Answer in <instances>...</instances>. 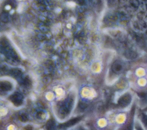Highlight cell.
Wrapping results in <instances>:
<instances>
[{
	"label": "cell",
	"mask_w": 147,
	"mask_h": 130,
	"mask_svg": "<svg viewBox=\"0 0 147 130\" xmlns=\"http://www.w3.org/2000/svg\"><path fill=\"white\" fill-rule=\"evenodd\" d=\"M74 98L72 96L68 97L67 98L65 102L59 110V114L61 116H66L70 113L72 110L74 104Z\"/></svg>",
	"instance_id": "obj_1"
},
{
	"label": "cell",
	"mask_w": 147,
	"mask_h": 130,
	"mask_svg": "<svg viewBox=\"0 0 147 130\" xmlns=\"http://www.w3.org/2000/svg\"><path fill=\"white\" fill-rule=\"evenodd\" d=\"M132 101V97L129 94H125L122 96L118 100V105L121 107L128 106Z\"/></svg>",
	"instance_id": "obj_2"
},
{
	"label": "cell",
	"mask_w": 147,
	"mask_h": 130,
	"mask_svg": "<svg viewBox=\"0 0 147 130\" xmlns=\"http://www.w3.org/2000/svg\"><path fill=\"white\" fill-rule=\"evenodd\" d=\"M10 99L15 105L19 106L22 104L23 97L21 94L18 93H15L10 97Z\"/></svg>",
	"instance_id": "obj_3"
},
{
	"label": "cell",
	"mask_w": 147,
	"mask_h": 130,
	"mask_svg": "<svg viewBox=\"0 0 147 130\" xmlns=\"http://www.w3.org/2000/svg\"><path fill=\"white\" fill-rule=\"evenodd\" d=\"M81 120V118H80V117L74 118V119H71L69 121H67V122H66L63 124H60L59 125V127L60 128H66V127H71L72 125H74V124H75L78 122H79Z\"/></svg>",
	"instance_id": "obj_4"
},
{
	"label": "cell",
	"mask_w": 147,
	"mask_h": 130,
	"mask_svg": "<svg viewBox=\"0 0 147 130\" xmlns=\"http://www.w3.org/2000/svg\"><path fill=\"white\" fill-rule=\"evenodd\" d=\"M12 88V84L7 81L4 82H0V90L3 91H9Z\"/></svg>",
	"instance_id": "obj_5"
},
{
	"label": "cell",
	"mask_w": 147,
	"mask_h": 130,
	"mask_svg": "<svg viewBox=\"0 0 147 130\" xmlns=\"http://www.w3.org/2000/svg\"><path fill=\"white\" fill-rule=\"evenodd\" d=\"M122 69V64L118 62H115L112 66V70L114 73H118L120 72Z\"/></svg>",
	"instance_id": "obj_6"
},
{
	"label": "cell",
	"mask_w": 147,
	"mask_h": 130,
	"mask_svg": "<svg viewBox=\"0 0 147 130\" xmlns=\"http://www.w3.org/2000/svg\"><path fill=\"white\" fill-rule=\"evenodd\" d=\"M55 123L54 120L50 119L47 121L46 124L47 130H55Z\"/></svg>",
	"instance_id": "obj_7"
},
{
	"label": "cell",
	"mask_w": 147,
	"mask_h": 130,
	"mask_svg": "<svg viewBox=\"0 0 147 130\" xmlns=\"http://www.w3.org/2000/svg\"><path fill=\"white\" fill-rule=\"evenodd\" d=\"M125 56L129 59H134L136 58L137 56V54L136 53L132 51H127L125 53Z\"/></svg>",
	"instance_id": "obj_8"
},
{
	"label": "cell",
	"mask_w": 147,
	"mask_h": 130,
	"mask_svg": "<svg viewBox=\"0 0 147 130\" xmlns=\"http://www.w3.org/2000/svg\"><path fill=\"white\" fill-rule=\"evenodd\" d=\"M132 122L129 121L127 125L123 126L119 128L118 130H133V126H132Z\"/></svg>",
	"instance_id": "obj_9"
},
{
	"label": "cell",
	"mask_w": 147,
	"mask_h": 130,
	"mask_svg": "<svg viewBox=\"0 0 147 130\" xmlns=\"http://www.w3.org/2000/svg\"><path fill=\"white\" fill-rule=\"evenodd\" d=\"M20 120L22 121V122H26L28 120V117L25 114H22L19 116Z\"/></svg>",
	"instance_id": "obj_10"
},
{
	"label": "cell",
	"mask_w": 147,
	"mask_h": 130,
	"mask_svg": "<svg viewBox=\"0 0 147 130\" xmlns=\"http://www.w3.org/2000/svg\"><path fill=\"white\" fill-rule=\"evenodd\" d=\"M20 74H21L20 71H19L17 69H14V70H13L11 71V75H12L14 77H17Z\"/></svg>",
	"instance_id": "obj_11"
},
{
	"label": "cell",
	"mask_w": 147,
	"mask_h": 130,
	"mask_svg": "<svg viewBox=\"0 0 147 130\" xmlns=\"http://www.w3.org/2000/svg\"><path fill=\"white\" fill-rule=\"evenodd\" d=\"M142 121L145 125V126L147 128V116L144 114H142Z\"/></svg>",
	"instance_id": "obj_12"
},
{
	"label": "cell",
	"mask_w": 147,
	"mask_h": 130,
	"mask_svg": "<svg viewBox=\"0 0 147 130\" xmlns=\"http://www.w3.org/2000/svg\"><path fill=\"white\" fill-rule=\"evenodd\" d=\"M87 107V105L86 103L84 102H81L79 104V108L82 110L86 109V108Z\"/></svg>",
	"instance_id": "obj_13"
},
{
	"label": "cell",
	"mask_w": 147,
	"mask_h": 130,
	"mask_svg": "<svg viewBox=\"0 0 147 130\" xmlns=\"http://www.w3.org/2000/svg\"><path fill=\"white\" fill-rule=\"evenodd\" d=\"M26 129L27 130H32V127H31V125H28V126L26 128Z\"/></svg>",
	"instance_id": "obj_14"
},
{
	"label": "cell",
	"mask_w": 147,
	"mask_h": 130,
	"mask_svg": "<svg viewBox=\"0 0 147 130\" xmlns=\"http://www.w3.org/2000/svg\"><path fill=\"white\" fill-rule=\"evenodd\" d=\"M137 130H142L140 127H137Z\"/></svg>",
	"instance_id": "obj_15"
},
{
	"label": "cell",
	"mask_w": 147,
	"mask_h": 130,
	"mask_svg": "<svg viewBox=\"0 0 147 130\" xmlns=\"http://www.w3.org/2000/svg\"><path fill=\"white\" fill-rule=\"evenodd\" d=\"M146 110H147V109H146Z\"/></svg>",
	"instance_id": "obj_16"
}]
</instances>
